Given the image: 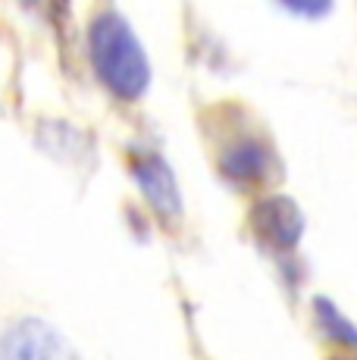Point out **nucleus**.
Wrapping results in <instances>:
<instances>
[{"mask_svg":"<svg viewBox=\"0 0 357 360\" xmlns=\"http://www.w3.org/2000/svg\"><path fill=\"white\" fill-rule=\"evenodd\" d=\"M248 219H251V232L257 235V241L273 248V251H294L307 229L304 210L288 195L260 198L257 204L251 207Z\"/></svg>","mask_w":357,"mask_h":360,"instance_id":"obj_4","label":"nucleus"},{"mask_svg":"<svg viewBox=\"0 0 357 360\" xmlns=\"http://www.w3.org/2000/svg\"><path fill=\"white\" fill-rule=\"evenodd\" d=\"M85 53L94 79L110 98L135 103L150 91L154 69L138 32L119 10H100L88 19Z\"/></svg>","mask_w":357,"mask_h":360,"instance_id":"obj_1","label":"nucleus"},{"mask_svg":"<svg viewBox=\"0 0 357 360\" xmlns=\"http://www.w3.org/2000/svg\"><path fill=\"white\" fill-rule=\"evenodd\" d=\"M0 360H79V351L44 316H19L0 332Z\"/></svg>","mask_w":357,"mask_h":360,"instance_id":"obj_2","label":"nucleus"},{"mask_svg":"<svg viewBox=\"0 0 357 360\" xmlns=\"http://www.w3.org/2000/svg\"><path fill=\"white\" fill-rule=\"evenodd\" d=\"M332 360H357V351H351V354H339V357H332Z\"/></svg>","mask_w":357,"mask_h":360,"instance_id":"obj_9","label":"nucleus"},{"mask_svg":"<svg viewBox=\"0 0 357 360\" xmlns=\"http://www.w3.org/2000/svg\"><path fill=\"white\" fill-rule=\"evenodd\" d=\"M313 320H317L320 332L332 345L348 351H357V326L342 314V307L329 297H313Z\"/></svg>","mask_w":357,"mask_h":360,"instance_id":"obj_6","label":"nucleus"},{"mask_svg":"<svg viewBox=\"0 0 357 360\" xmlns=\"http://www.w3.org/2000/svg\"><path fill=\"white\" fill-rule=\"evenodd\" d=\"M129 172H132L135 185H138L144 204L157 213L160 219H178L185 210L182 188L173 172V166L163 154L150 148H135L129 154Z\"/></svg>","mask_w":357,"mask_h":360,"instance_id":"obj_3","label":"nucleus"},{"mask_svg":"<svg viewBox=\"0 0 357 360\" xmlns=\"http://www.w3.org/2000/svg\"><path fill=\"white\" fill-rule=\"evenodd\" d=\"M279 6H285L288 13L294 16H304V19H323L332 13L335 0H279Z\"/></svg>","mask_w":357,"mask_h":360,"instance_id":"obj_7","label":"nucleus"},{"mask_svg":"<svg viewBox=\"0 0 357 360\" xmlns=\"http://www.w3.org/2000/svg\"><path fill=\"white\" fill-rule=\"evenodd\" d=\"M25 4H29L32 10L47 13L51 19H57V16H60V10H66V0H25Z\"/></svg>","mask_w":357,"mask_h":360,"instance_id":"obj_8","label":"nucleus"},{"mask_svg":"<svg viewBox=\"0 0 357 360\" xmlns=\"http://www.w3.org/2000/svg\"><path fill=\"white\" fill-rule=\"evenodd\" d=\"M270 166L273 157L266 150V144L254 141V138L229 144L223 150V157H219V172L235 185H260L270 176Z\"/></svg>","mask_w":357,"mask_h":360,"instance_id":"obj_5","label":"nucleus"}]
</instances>
